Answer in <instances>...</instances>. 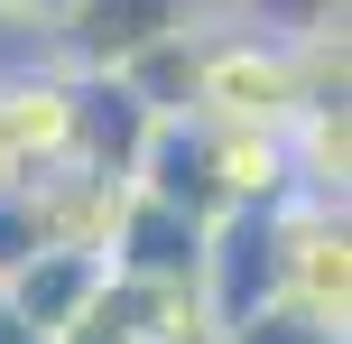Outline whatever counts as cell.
I'll return each mask as SVG.
<instances>
[{"label": "cell", "mask_w": 352, "mask_h": 344, "mask_svg": "<svg viewBox=\"0 0 352 344\" xmlns=\"http://www.w3.org/2000/svg\"><path fill=\"white\" fill-rule=\"evenodd\" d=\"M269 261H278V298H297V307L343 326V307H352V233H343L334 196L269 205Z\"/></svg>", "instance_id": "cell-1"}, {"label": "cell", "mask_w": 352, "mask_h": 344, "mask_svg": "<svg viewBox=\"0 0 352 344\" xmlns=\"http://www.w3.org/2000/svg\"><path fill=\"white\" fill-rule=\"evenodd\" d=\"M74 149V65H0V186Z\"/></svg>", "instance_id": "cell-2"}, {"label": "cell", "mask_w": 352, "mask_h": 344, "mask_svg": "<svg viewBox=\"0 0 352 344\" xmlns=\"http://www.w3.org/2000/svg\"><path fill=\"white\" fill-rule=\"evenodd\" d=\"M28 186V214H37V242L47 252H111V223L130 205V177L121 168H93V159H56L37 168Z\"/></svg>", "instance_id": "cell-3"}, {"label": "cell", "mask_w": 352, "mask_h": 344, "mask_svg": "<svg viewBox=\"0 0 352 344\" xmlns=\"http://www.w3.org/2000/svg\"><path fill=\"white\" fill-rule=\"evenodd\" d=\"M204 242H213L204 214L158 205V196H140V186H130V205H121V223H111V252H102V261H111L121 279H148V289L195 298V279H204Z\"/></svg>", "instance_id": "cell-4"}, {"label": "cell", "mask_w": 352, "mask_h": 344, "mask_svg": "<svg viewBox=\"0 0 352 344\" xmlns=\"http://www.w3.org/2000/svg\"><path fill=\"white\" fill-rule=\"evenodd\" d=\"M102 279H111V261H102V252H28L10 279H0V298H10V307L28 316L47 344H65V335H74V316L102 298Z\"/></svg>", "instance_id": "cell-5"}, {"label": "cell", "mask_w": 352, "mask_h": 344, "mask_svg": "<svg viewBox=\"0 0 352 344\" xmlns=\"http://www.w3.org/2000/svg\"><path fill=\"white\" fill-rule=\"evenodd\" d=\"M213 344H343V326H334V316H316V307H297V298H260V307L223 316Z\"/></svg>", "instance_id": "cell-6"}, {"label": "cell", "mask_w": 352, "mask_h": 344, "mask_svg": "<svg viewBox=\"0 0 352 344\" xmlns=\"http://www.w3.org/2000/svg\"><path fill=\"white\" fill-rule=\"evenodd\" d=\"M19 19H47L56 28V0H0V28H19Z\"/></svg>", "instance_id": "cell-7"}, {"label": "cell", "mask_w": 352, "mask_h": 344, "mask_svg": "<svg viewBox=\"0 0 352 344\" xmlns=\"http://www.w3.org/2000/svg\"><path fill=\"white\" fill-rule=\"evenodd\" d=\"M0 344H47V335H37V326H28V316H19V307H10V298H0Z\"/></svg>", "instance_id": "cell-8"}, {"label": "cell", "mask_w": 352, "mask_h": 344, "mask_svg": "<svg viewBox=\"0 0 352 344\" xmlns=\"http://www.w3.org/2000/svg\"><path fill=\"white\" fill-rule=\"evenodd\" d=\"M176 344H213V326H186V335H176Z\"/></svg>", "instance_id": "cell-9"}]
</instances>
